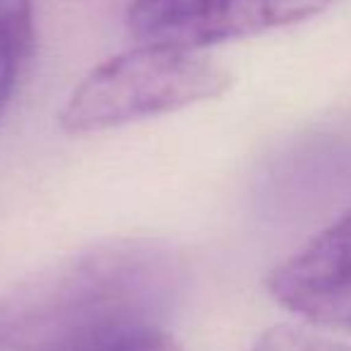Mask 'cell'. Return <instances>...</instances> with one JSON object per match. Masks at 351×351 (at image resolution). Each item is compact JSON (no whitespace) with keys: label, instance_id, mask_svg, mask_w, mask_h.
<instances>
[{"label":"cell","instance_id":"obj_2","mask_svg":"<svg viewBox=\"0 0 351 351\" xmlns=\"http://www.w3.org/2000/svg\"><path fill=\"white\" fill-rule=\"evenodd\" d=\"M231 75L197 51L140 44L84 75L58 113L68 135H92L217 99Z\"/></svg>","mask_w":351,"mask_h":351},{"label":"cell","instance_id":"obj_1","mask_svg":"<svg viewBox=\"0 0 351 351\" xmlns=\"http://www.w3.org/2000/svg\"><path fill=\"white\" fill-rule=\"evenodd\" d=\"M183 265L147 239H116L39 269L0 296V351H101L140 327L164 325Z\"/></svg>","mask_w":351,"mask_h":351},{"label":"cell","instance_id":"obj_6","mask_svg":"<svg viewBox=\"0 0 351 351\" xmlns=\"http://www.w3.org/2000/svg\"><path fill=\"white\" fill-rule=\"evenodd\" d=\"M250 351H351V344L306 327H272Z\"/></svg>","mask_w":351,"mask_h":351},{"label":"cell","instance_id":"obj_4","mask_svg":"<svg viewBox=\"0 0 351 351\" xmlns=\"http://www.w3.org/2000/svg\"><path fill=\"white\" fill-rule=\"evenodd\" d=\"M265 284L279 306L311 325L351 330V210L279 263Z\"/></svg>","mask_w":351,"mask_h":351},{"label":"cell","instance_id":"obj_5","mask_svg":"<svg viewBox=\"0 0 351 351\" xmlns=\"http://www.w3.org/2000/svg\"><path fill=\"white\" fill-rule=\"evenodd\" d=\"M34 46V0H0V121L20 89Z\"/></svg>","mask_w":351,"mask_h":351},{"label":"cell","instance_id":"obj_7","mask_svg":"<svg viewBox=\"0 0 351 351\" xmlns=\"http://www.w3.org/2000/svg\"><path fill=\"white\" fill-rule=\"evenodd\" d=\"M101 351H183L181 344L173 339V335L166 332L164 325L140 327L128 335L113 339Z\"/></svg>","mask_w":351,"mask_h":351},{"label":"cell","instance_id":"obj_3","mask_svg":"<svg viewBox=\"0 0 351 351\" xmlns=\"http://www.w3.org/2000/svg\"><path fill=\"white\" fill-rule=\"evenodd\" d=\"M335 0H135L128 29L140 44L202 51L320 15Z\"/></svg>","mask_w":351,"mask_h":351}]
</instances>
